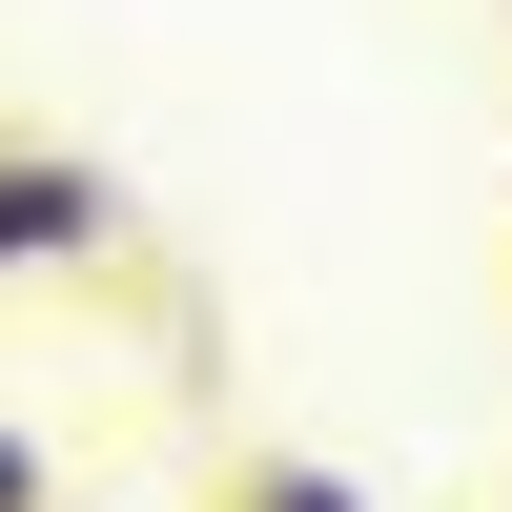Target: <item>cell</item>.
Returning <instances> with one entry per match:
<instances>
[{
	"instance_id": "obj_1",
	"label": "cell",
	"mask_w": 512,
	"mask_h": 512,
	"mask_svg": "<svg viewBox=\"0 0 512 512\" xmlns=\"http://www.w3.org/2000/svg\"><path fill=\"white\" fill-rule=\"evenodd\" d=\"M103 246H123V164L0 144V287H21V267H103Z\"/></svg>"
},
{
	"instance_id": "obj_2",
	"label": "cell",
	"mask_w": 512,
	"mask_h": 512,
	"mask_svg": "<svg viewBox=\"0 0 512 512\" xmlns=\"http://www.w3.org/2000/svg\"><path fill=\"white\" fill-rule=\"evenodd\" d=\"M226 512H369L328 451H226Z\"/></svg>"
},
{
	"instance_id": "obj_3",
	"label": "cell",
	"mask_w": 512,
	"mask_h": 512,
	"mask_svg": "<svg viewBox=\"0 0 512 512\" xmlns=\"http://www.w3.org/2000/svg\"><path fill=\"white\" fill-rule=\"evenodd\" d=\"M0 512H62V472H41V431H0Z\"/></svg>"
}]
</instances>
